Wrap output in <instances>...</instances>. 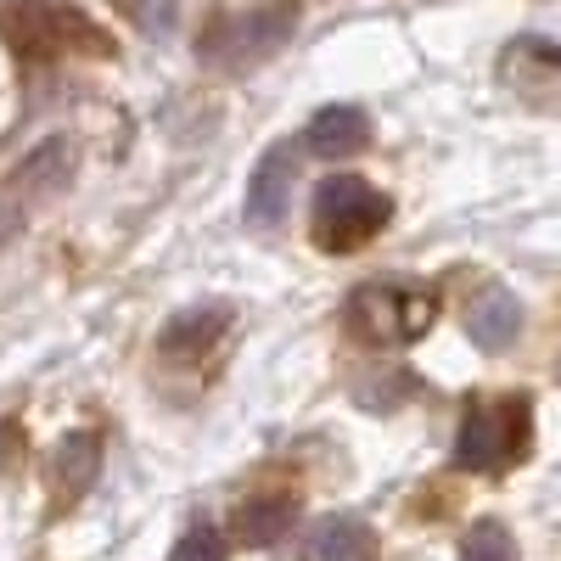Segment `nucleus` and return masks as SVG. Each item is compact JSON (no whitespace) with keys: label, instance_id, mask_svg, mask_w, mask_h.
I'll return each instance as SVG.
<instances>
[{"label":"nucleus","instance_id":"1","mask_svg":"<svg viewBox=\"0 0 561 561\" xmlns=\"http://www.w3.org/2000/svg\"><path fill=\"white\" fill-rule=\"evenodd\" d=\"M393 219V203L365 185L359 174H337L314 192V208H309V230H314V248L325 253H359L377 230Z\"/></svg>","mask_w":561,"mask_h":561},{"label":"nucleus","instance_id":"2","mask_svg":"<svg viewBox=\"0 0 561 561\" xmlns=\"http://www.w3.org/2000/svg\"><path fill=\"white\" fill-rule=\"evenodd\" d=\"M528 427H534L528 399H472L460 421L455 466H466V472H505V466H517L528 455Z\"/></svg>","mask_w":561,"mask_h":561},{"label":"nucleus","instance_id":"3","mask_svg":"<svg viewBox=\"0 0 561 561\" xmlns=\"http://www.w3.org/2000/svg\"><path fill=\"white\" fill-rule=\"evenodd\" d=\"M73 174V147L68 140H45V147H34L23 158V169L0 185V237H12V230L39 208V203H51L62 185Z\"/></svg>","mask_w":561,"mask_h":561},{"label":"nucleus","instance_id":"4","mask_svg":"<svg viewBox=\"0 0 561 561\" xmlns=\"http://www.w3.org/2000/svg\"><path fill=\"white\" fill-rule=\"evenodd\" d=\"M348 320L370 343H410L421 325L433 320V304L421 293H399V287H359Z\"/></svg>","mask_w":561,"mask_h":561},{"label":"nucleus","instance_id":"5","mask_svg":"<svg viewBox=\"0 0 561 561\" xmlns=\"http://www.w3.org/2000/svg\"><path fill=\"white\" fill-rule=\"evenodd\" d=\"M293 169H298L293 147H270L264 152V163L248 180V225L270 230V225L287 219V208H293Z\"/></svg>","mask_w":561,"mask_h":561},{"label":"nucleus","instance_id":"6","mask_svg":"<svg viewBox=\"0 0 561 561\" xmlns=\"http://www.w3.org/2000/svg\"><path fill=\"white\" fill-rule=\"evenodd\" d=\"M517 332H523V304L505 287H489V293H478L472 304H466V337H472L478 348L500 354V348L517 343Z\"/></svg>","mask_w":561,"mask_h":561},{"label":"nucleus","instance_id":"7","mask_svg":"<svg viewBox=\"0 0 561 561\" xmlns=\"http://www.w3.org/2000/svg\"><path fill=\"white\" fill-rule=\"evenodd\" d=\"M225 325H230V309L225 304H192V309H180L158 332V348H163V359H192V354H203V348L219 343Z\"/></svg>","mask_w":561,"mask_h":561},{"label":"nucleus","instance_id":"8","mask_svg":"<svg viewBox=\"0 0 561 561\" xmlns=\"http://www.w3.org/2000/svg\"><path fill=\"white\" fill-rule=\"evenodd\" d=\"M370 140V124H365V113L359 107H325L309 129H304V152H314V158H354L359 147Z\"/></svg>","mask_w":561,"mask_h":561},{"label":"nucleus","instance_id":"9","mask_svg":"<svg viewBox=\"0 0 561 561\" xmlns=\"http://www.w3.org/2000/svg\"><path fill=\"white\" fill-rule=\"evenodd\" d=\"M377 539L359 517H325L304 534V561H370Z\"/></svg>","mask_w":561,"mask_h":561},{"label":"nucleus","instance_id":"10","mask_svg":"<svg viewBox=\"0 0 561 561\" xmlns=\"http://www.w3.org/2000/svg\"><path fill=\"white\" fill-rule=\"evenodd\" d=\"M102 466V438L96 433H68V444L57 449V489L62 500H79L90 489V478H96Z\"/></svg>","mask_w":561,"mask_h":561},{"label":"nucleus","instance_id":"11","mask_svg":"<svg viewBox=\"0 0 561 561\" xmlns=\"http://www.w3.org/2000/svg\"><path fill=\"white\" fill-rule=\"evenodd\" d=\"M460 561H517V539L505 523H478L460 545Z\"/></svg>","mask_w":561,"mask_h":561},{"label":"nucleus","instance_id":"12","mask_svg":"<svg viewBox=\"0 0 561 561\" xmlns=\"http://www.w3.org/2000/svg\"><path fill=\"white\" fill-rule=\"evenodd\" d=\"M287 517H293V500H253L242 511V534L253 545H264V539H275L280 528H287Z\"/></svg>","mask_w":561,"mask_h":561},{"label":"nucleus","instance_id":"13","mask_svg":"<svg viewBox=\"0 0 561 561\" xmlns=\"http://www.w3.org/2000/svg\"><path fill=\"white\" fill-rule=\"evenodd\" d=\"M169 561H225V539L214 523H192L180 534V545L169 550Z\"/></svg>","mask_w":561,"mask_h":561},{"label":"nucleus","instance_id":"14","mask_svg":"<svg viewBox=\"0 0 561 561\" xmlns=\"http://www.w3.org/2000/svg\"><path fill=\"white\" fill-rule=\"evenodd\" d=\"M0 460H7V433H0Z\"/></svg>","mask_w":561,"mask_h":561}]
</instances>
